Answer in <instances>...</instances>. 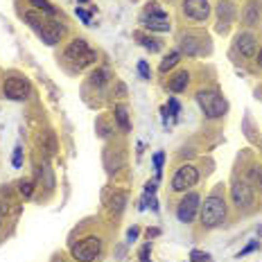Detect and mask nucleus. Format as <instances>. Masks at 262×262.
Here are the masks:
<instances>
[{"mask_svg": "<svg viewBox=\"0 0 262 262\" xmlns=\"http://www.w3.org/2000/svg\"><path fill=\"white\" fill-rule=\"evenodd\" d=\"M29 5H34L39 12H45V14H55V12H57V9L50 5L48 0H29Z\"/></svg>", "mask_w": 262, "mask_h": 262, "instance_id": "a878e982", "label": "nucleus"}, {"mask_svg": "<svg viewBox=\"0 0 262 262\" xmlns=\"http://www.w3.org/2000/svg\"><path fill=\"white\" fill-rule=\"evenodd\" d=\"M0 213H2V215L21 213V204H18V199H14V194H12L9 188L0 190Z\"/></svg>", "mask_w": 262, "mask_h": 262, "instance_id": "2eb2a0df", "label": "nucleus"}, {"mask_svg": "<svg viewBox=\"0 0 262 262\" xmlns=\"http://www.w3.org/2000/svg\"><path fill=\"white\" fill-rule=\"evenodd\" d=\"M18 192H21L23 199H29L32 192H34V181L32 179H21L18 181Z\"/></svg>", "mask_w": 262, "mask_h": 262, "instance_id": "5701e85b", "label": "nucleus"}, {"mask_svg": "<svg viewBox=\"0 0 262 262\" xmlns=\"http://www.w3.org/2000/svg\"><path fill=\"white\" fill-rule=\"evenodd\" d=\"M39 143H41V149L45 152V156H52V154L57 152V138H55V131H43V136L39 138Z\"/></svg>", "mask_w": 262, "mask_h": 262, "instance_id": "a211bd4d", "label": "nucleus"}, {"mask_svg": "<svg viewBox=\"0 0 262 262\" xmlns=\"http://www.w3.org/2000/svg\"><path fill=\"white\" fill-rule=\"evenodd\" d=\"M113 116H116L117 127H120L124 133H127V131H131V120H129V113H127V109H124V106H116Z\"/></svg>", "mask_w": 262, "mask_h": 262, "instance_id": "aec40b11", "label": "nucleus"}, {"mask_svg": "<svg viewBox=\"0 0 262 262\" xmlns=\"http://www.w3.org/2000/svg\"><path fill=\"white\" fill-rule=\"evenodd\" d=\"M156 235H160L159 228H149V231H147V237H156Z\"/></svg>", "mask_w": 262, "mask_h": 262, "instance_id": "58836bf2", "label": "nucleus"}, {"mask_svg": "<svg viewBox=\"0 0 262 262\" xmlns=\"http://www.w3.org/2000/svg\"><path fill=\"white\" fill-rule=\"evenodd\" d=\"M231 197H233V204L237 208H248L253 204V188L248 186L247 181H237L231 188Z\"/></svg>", "mask_w": 262, "mask_h": 262, "instance_id": "9d476101", "label": "nucleus"}, {"mask_svg": "<svg viewBox=\"0 0 262 262\" xmlns=\"http://www.w3.org/2000/svg\"><path fill=\"white\" fill-rule=\"evenodd\" d=\"M170 111H172V116L176 117V113H179V102H176V100H170Z\"/></svg>", "mask_w": 262, "mask_h": 262, "instance_id": "e433bc0d", "label": "nucleus"}, {"mask_svg": "<svg viewBox=\"0 0 262 262\" xmlns=\"http://www.w3.org/2000/svg\"><path fill=\"white\" fill-rule=\"evenodd\" d=\"M179 59H181V52H170V55L160 61V73H167V70H172L176 63H179Z\"/></svg>", "mask_w": 262, "mask_h": 262, "instance_id": "4be33fe9", "label": "nucleus"}, {"mask_svg": "<svg viewBox=\"0 0 262 262\" xmlns=\"http://www.w3.org/2000/svg\"><path fill=\"white\" fill-rule=\"evenodd\" d=\"M138 73H140V77H143V79H149V77H152V68H149V63L140 61L138 63Z\"/></svg>", "mask_w": 262, "mask_h": 262, "instance_id": "7c9ffc66", "label": "nucleus"}, {"mask_svg": "<svg viewBox=\"0 0 262 262\" xmlns=\"http://www.w3.org/2000/svg\"><path fill=\"white\" fill-rule=\"evenodd\" d=\"M156 12H160L159 2H149V5L145 7V14H156Z\"/></svg>", "mask_w": 262, "mask_h": 262, "instance_id": "f704fd0d", "label": "nucleus"}, {"mask_svg": "<svg viewBox=\"0 0 262 262\" xmlns=\"http://www.w3.org/2000/svg\"><path fill=\"white\" fill-rule=\"evenodd\" d=\"M63 57H66L73 66H77V68H86V66H93V63L97 61V52L90 48L84 39L70 41V45L66 48V52H63Z\"/></svg>", "mask_w": 262, "mask_h": 262, "instance_id": "f03ea898", "label": "nucleus"}, {"mask_svg": "<svg viewBox=\"0 0 262 262\" xmlns=\"http://www.w3.org/2000/svg\"><path fill=\"white\" fill-rule=\"evenodd\" d=\"M183 14L197 23L206 21L210 16V2L208 0H183Z\"/></svg>", "mask_w": 262, "mask_h": 262, "instance_id": "1a4fd4ad", "label": "nucleus"}, {"mask_svg": "<svg viewBox=\"0 0 262 262\" xmlns=\"http://www.w3.org/2000/svg\"><path fill=\"white\" fill-rule=\"evenodd\" d=\"M61 34H63V25L61 23H57V21H45L41 25V29H39V36L43 39L45 45H55V43H59Z\"/></svg>", "mask_w": 262, "mask_h": 262, "instance_id": "ddd939ff", "label": "nucleus"}, {"mask_svg": "<svg viewBox=\"0 0 262 262\" xmlns=\"http://www.w3.org/2000/svg\"><path fill=\"white\" fill-rule=\"evenodd\" d=\"M2 93H5V97L12 100V102H23V100H28V97L32 95V86H29V82L25 77L12 75L2 84Z\"/></svg>", "mask_w": 262, "mask_h": 262, "instance_id": "39448f33", "label": "nucleus"}, {"mask_svg": "<svg viewBox=\"0 0 262 262\" xmlns=\"http://www.w3.org/2000/svg\"><path fill=\"white\" fill-rule=\"evenodd\" d=\"M140 23L145 25L147 29H152V32H170V16L160 9L156 14H143Z\"/></svg>", "mask_w": 262, "mask_h": 262, "instance_id": "f8f14e48", "label": "nucleus"}, {"mask_svg": "<svg viewBox=\"0 0 262 262\" xmlns=\"http://www.w3.org/2000/svg\"><path fill=\"white\" fill-rule=\"evenodd\" d=\"M258 63H260V66H262V50H260V52H258Z\"/></svg>", "mask_w": 262, "mask_h": 262, "instance_id": "ea45409f", "label": "nucleus"}, {"mask_svg": "<svg viewBox=\"0 0 262 262\" xmlns=\"http://www.w3.org/2000/svg\"><path fill=\"white\" fill-rule=\"evenodd\" d=\"M127 237H129V242H133L136 237H138V228H136V226L129 228V231H127Z\"/></svg>", "mask_w": 262, "mask_h": 262, "instance_id": "c9c22d12", "label": "nucleus"}, {"mask_svg": "<svg viewBox=\"0 0 262 262\" xmlns=\"http://www.w3.org/2000/svg\"><path fill=\"white\" fill-rule=\"evenodd\" d=\"M258 235H262V226H258Z\"/></svg>", "mask_w": 262, "mask_h": 262, "instance_id": "a19ab883", "label": "nucleus"}, {"mask_svg": "<svg viewBox=\"0 0 262 262\" xmlns=\"http://www.w3.org/2000/svg\"><path fill=\"white\" fill-rule=\"evenodd\" d=\"M23 18H25V21H28L29 25L36 29V32H39V29H41V25L45 23V21H43V16L41 14H34V12H25V14H23Z\"/></svg>", "mask_w": 262, "mask_h": 262, "instance_id": "b1692460", "label": "nucleus"}, {"mask_svg": "<svg viewBox=\"0 0 262 262\" xmlns=\"http://www.w3.org/2000/svg\"><path fill=\"white\" fill-rule=\"evenodd\" d=\"M163 160H165V154H163V152L154 154V170H156L159 176H160V170H163Z\"/></svg>", "mask_w": 262, "mask_h": 262, "instance_id": "c756f323", "label": "nucleus"}, {"mask_svg": "<svg viewBox=\"0 0 262 262\" xmlns=\"http://www.w3.org/2000/svg\"><path fill=\"white\" fill-rule=\"evenodd\" d=\"M23 159H25V154H23V147L16 145V147H14V156H12V165H14V167H23Z\"/></svg>", "mask_w": 262, "mask_h": 262, "instance_id": "cd10ccee", "label": "nucleus"}, {"mask_svg": "<svg viewBox=\"0 0 262 262\" xmlns=\"http://www.w3.org/2000/svg\"><path fill=\"white\" fill-rule=\"evenodd\" d=\"M251 188H258L262 190V167L260 165H251L247 170V179H244Z\"/></svg>", "mask_w": 262, "mask_h": 262, "instance_id": "6ab92c4d", "label": "nucleus"}, {"mask_svg": "<svg viewBox=\"0 0 262 262\" xmlns=\"http://www.w3.org/2000/svg\"><path fill=\"white\" fill-rule=\"evenodd\" d=\"M188 84H190V73L188 70H181V73H176L174 77H170V90L172 93H183V90L188 88Z\"/></svg>", "mask_w": 262, "mask_h": 262, "instance_id": "f3484780", "label": "nucleus"}, {"mask_svg": "<svg viewBox=\"0 0 262 262\" xmlns=\"http://www.w3.org/2000/svg\"><path fill=\"white\" fill-rule=\"evenodd\" d=\"M226 219V201L217 192L208 194L204 206H201V224L206 228H217Z\"/></svg>", "mask_w": 262, "mask_h": 262, "instance_id": "f257e3e1", "label": "nucleus"}, {"mask_svg": "<svg viewBox=\"0 0 262 262\" xmlns=\"http://www.w3.org/2000/svg\"><path fill=\"white\" fill-rule=\"evenodd\" d=\"M124 204H127V194H124V192H113L109 208H111V210H113L116 215H120V213L124 210Z\"/></svg>", "mask_w": 262, "mask_h": 262, "instance_id": "412c9836", "label": "nucleus"}, {"mask_svg": "<svg viewBox=\"0 0 262 262\" xmlns=\"http://www.w3.org/2000/svg\"><path fill=\"white\" fill-rule=\"evenodd\" d=\"M199 181V170L194 165H181L172 176V190L174 192H186Z\"/></svg>", "mask_w": 262, "mask_h": 262, "instance_id": "423d86ee", "label": "nucleus"}, {"mask_svg": "<svg viewBox=\"0 0 262 262\" xmlns=\"http://www.w3.org/2000/svg\"><path fill=\"white\" fill-rule=\"evenodd\" d=\"M100 253H102V240L97 235H88L73 244V258L77 262H93Z\"/></svg>", "mask_w": 262, "mask_h": 262, "instance_id": "20e7f679", "label": "nucleus"}, {"mask_svg": "<svg viewBox=\"0 0 262 262\" xmlns=\"http://www.w3.org/2000/svg\"><path fill=\"white\" fill-rule=\"evenodd\" d=\"M140 45L147 48L149 52H160V43L156 39H152V36H140Z\"/></svg>", "mask_w": 262, "mask_h": 262, "instance_id": "393cba45", "label": "nucleus"}, {"mask_svg": "<svg viewBox=\"0 0 262 262\" xmlns=\"http://www.w3.org/2000/svg\"><path fill=\"white\" fill-rule=\"evenodd\" d=\"M208 39L206 36H201V34H194V32H186V34L179 39V48L183 55L188 57H199L204 55V52H208Z\"/></svg>", "mask_w": 262, "mask_h": 262, "instance_id": "0eeeda50", "label": "nucleus"}, {"mask_svg": "<svg viewBox=\"0 0 262 262\" xmlns=\"http://www.w3.org/2000/svg\"><path fill=\"white\" fill-rule=\"evenodd\" d=\"M149 253H152V244H145V247H143V248H140V262H147V255H149Z\"/></svg>", "mask_w": 262, "mask_h": 262, "instance_id": "473e14b6", "label": "nucleus"}, {"mask_svg": "<svg viewBox=\"0 0 262 262\" xmlns=\"http://www.w3.org/2000/svg\"><path fill=\"white\" fill-rule=\"evenodd\" d=\"M77 16L82 18V23H84V25H90V14H88V12H86V9L77 7Z\"/></svg>", "mask_w": 262, "mask_h": 262, "instance_id": "2f4dec72", "label": "nucleus"}, {"mask_svg": "<svg viewBox=\"0 0 262 262\" xmlns=\"http://www.w3.org/2000/svg\"><path fill=\"white\" fill-rule=\"evenodd\" d=\"M197 102H199V106L204 109V113H206V117H210V120H217V117H221L224 113H226V100L221 97L219 90H199L197 93Z\"/></svg>", "mask_w": 262, "mask_h": 262, "instance_id": "7ed1b4c3", "label": "nucleus"}, {"mask_svg": "<svg viewBox=\"0 0 262 262\" xmlns=\"http://www.w3.org/2000/svg\"><path fill=\"white\" fill-rule=\"evenodd\" d=\"M235 48L240 50L242 57H253L255 48H258V39L251 32H242V34L235 36Z\"/></svg>", "mask_w": 262, "mask_h": 262, "instance_id": "4468645a", "label": "nucleus"}, {"mask_svg": "<svg viewBox=\"0 0 262 262\" xmlns=\"http://www.w3.org/2000/svg\"><path fill=\"white\" fill-rule=\"evenodd\" d=\"M190 260L192 262H208L210 260V255H208L206 251H197V248H194V251H190Z\"/></svg>", "mask_w": 262, "mask_h": 262, "instance_id": "c85d7f7f", "label": "nucleus"}, {"mask_svg": "<svg viewBox=\"0 0 262 262\" xmlns=\"http://www.w3.org/2000/svg\"><path fill=\"white\" fill-rule=\"evenodd\" d=\"M242 21H244V25H258V21H260V2L258 0H248L247 7H244V12H242Z\"/></svg>", "mask_w": 262, "mask_h": 262, "instance_id": "dca6fc26", "label": "nucleus"}, {"mask_svg": "<svg viewBox=\"0 0 262 262\" xmlns=\"http://www.w3.org/2000/svg\"><path fill=\"white\" fill-rule=\"evenodd\" d=\"M55 262H63V260H61V258H55Z\"/></svg>", "mask_w": 262, "mask_h": 262, "instance_id": "79ce46f5", "label": "nucleus"}, {"mask_svg": "<svg viewBox=\"0 0 262 262\" xmlns=\"http://www.w3.org/2000/svg\"><path fill=\"white\" fill-rule=\"evenodd\" d=\"M90 82L93 84H97V86H102V84H106L109 82V70H95L93 75H90Z\"/></svg>", "mask_w": 262, "mask_h": 262, "instance_id": "bb28decb", "label": "nucleus"}, {"mask_svg": "<svg viewBox=\"0 0 262 262\" xmlns=\"http://www.w3.org/2000/svg\"><path fill=\"white\" fill-rule=\"evenodd\" d=\"M255 248H258V240H255V242H251V244H248L247 248H242V251H240V255H237V258H242V255L251 253V251H255Z\"/></svg>", "mask_w": 262, "mask_h": 262, "instance_id": "72a5a7b5", "label": "nucleus"}, {"mask_svg": "<svg viewBox=\"0 0 262 262\" xmlns=\"http://www.w3.org/2000/svg\"><path fill=\"white\" fill-rule=\"evenodd\" d=\"M145 192H147V194H154V192H156V183H154V181H147Z\"/></svg>", "mask_w": 262, "mask_h": 262, "instance_id": "4c0bfd02", "label": "nucleus"}, {"mask_svg": "<svg viewBox=\"0 0 262 262\" xmlns=\"http://www.w3.org/2000/svg\"><path fill=\"white\" fill-rule=\"evenodd\" d=\"M199 201H201V197L197 192H188L186 197L179 201V206H176V217H179V221H183V224L194 221V217L199 213Z\"/></svg>", "mask_w": 262, "mask_h": 262, "instance_id": "6e6552de", "label": "nucleus"}, {"mask_svg": "<svg viewBox=\"0 0 262 262\" xmlns=\"http://www.w3.org/2000/svg\"><path fill=\"white\" fill-rule=\"evenodd\" d=\"M235 16H237V12H235V5L233 2H228V0H221V2H217V32H226L228 25L235 21Z\"/></svg>", "mask_w": 262, "mask_h": 262, "instance_id": "9b49d317", "label": "nucleus"}]
</instances>
